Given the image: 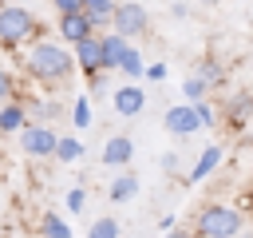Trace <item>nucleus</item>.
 Here are the masks:
<instances>
[{
  "label": "nucleus",
  "mask_w": 253,
  "mask_h": 238,
  "mask_svg": "<svg viewBox=\"0 0 253 238\" xmlns=\"http://www.w3.org/2000/svg\"><path fill=\"white\" fill-rule=\"evenodd\" d=\"M24 67L36 83H67L71 71H75V56L71 48L63 44H51V40H36L24 56Z\"/></svg>",
  "instance_id": "nucleus-1"
},
{
  "label": "nucleus",
  "mask_w": 253,
  "mask_h": 238,
  "mask_svg": "<svg viewBox=\"0 0 253 238\" xmlns=\"http://www.w3.org/2000/svg\"><path fill=\"white\" fill-rule=\"evenodd\" d=\"M190 230L198 238H237L245 230V210L233 206V202H206L194 214V226Z\"/></svg>",
  "instance_id": "nucleus-2"
},
{
  "label": "nucleus",
  "mask_w": 253,
  "mask_h": 238,
  "mask_svg": "<svg viewBox=\"0 0 253 238\" xmlns=\"http://www.w3.org/2000/svg\"><path fill=\"white\" fill-rule=\"evenodd\" d=\"M43 32V24L36 20V12H28L24 4H0V48L8 52H20L28 44H36Z\"/></svg>",
  "instance_id": "nucleus-3"
},
{
  "label": "nucleus",
  "mask_w": 253,
  "mask_h": 238,
  "mask_svg": "<svg viewBox=\"0 0 253 238\" xmlns=\"http://www.w3.org/2000/svg\"><path fill=\"white\" fill-rule=\"evenodd\" d=\"M55 147H59V135L47 123H28L20 131V151L28 159H55Z\"/></svg>",
  "instance_id": "nucleus-4"
},
{
  "label": "nucleus",
  "mask_w": 253,
  "mask_h": 238,
  "mask_svg": "<svg viewBox=\"0 0 253 238\" xmlns=\"http://www.w3.org/2000/svg\"><path fill=\"white\" fill-rule=\"evenodd\" d=\"M146 28H150V16H146V8L134 4V0H123V4L115 8V16H111V32L123 36V40L146 36Z\"/></svg>",
  "instance_id": "nucleus-5"
},
{
  "label": "nucleus",
  "mask_w": 253,
  "mask_h": 238,
  "mask_svg": "<svg viewBox=\"0 0 253 238\" xmlns=\"http://www.w3.org/2000/svg\"><path fill=\"white\" fill-rule=\"evenodd\" d=\"M71 56H75V67H79V75H83L87 83L103 75V44H99V36L83 40L79 48H71Z\"/></svg>",
  "instance_id": "nucleus-6"
},
{
  "label": "nucleus",
  "mask_w": 253,
  "mask_h": 238,
  "mask_svg": "<svg viewBox=\"0 0 253 238\" xmlns=\"http://www.w3.org/2000/svg\"><path fill=\"white\" fill-rule=\"evenodd\" d=\"M162 127H166L170 135H178V139H190L194 131H202L194 103H178V107H166V115H162Z\"/></svg>",
  "instance_id": "nucleus-7"
},
{
  "label": "nucleus",
  "mask_w": 253,
  "mask_h": 238,
  "mask_svg": "<svg viewBox=\"0 0 253 238\" xmlns=\"http://www.w3.org/2000/svg\"><path fill=\"white\" fill-rule=\"evenodd\" d=\"M111 107H115V115L134 119V115H142V107H146V91H142L138 83H123V87L111 91Z\"/></svg>",
  "instance_id": "nucleus-8"
},
{
  "label": "nucleus",
  "mask_w": 253,
  "mask_h": 238,
  "mask_svg": "<svg viewBox=\"0 0 253 238\" xmlns=\"http://www.w3.org/2000/svg\"><path fill=\"white\" fill-rule=\"evenodd\" d=\"M55 28H59V40H63V44H71V48H79V44H83V40H91V36H99V32H95V24H91L83 12L59 16V20H55Z\"/></svg>",
  "instance_id": "nucleus-9"
},
{
  "label": "nucleus",
  "mask_w": 253,
  "mask_h": 238,
  "mask_svg": "<svg viewBox=\"0 0 253 238\" xmlns=\"http://www.w3.org/2000/svg\"><path fill=\"white\" fill-rule=\"evenodd\" d=\"M221 119H225L233 131H241V127L253 119V91H237V95H229L225 107H221Z\"/></svg>",
  "instance_id": "nucleus-10"
},
{
  "label": "nucleus",
  "mask_w": 253,
  "mask_h": 238,
  "mask_svg": "<svg viewBox=\"0 0 253 238\" xmlns=\"http://www.w3.org/2000/svg\"><path fill=\"white\" fill-rule=\"evenodd\" d=\"M99 44H103V71H119L123 60H126V52L134 48L130 40H123V36H115V32H103Z\"/></svg>",
  "instance_id": "nucleus-11"
},
{
  "label": "nucleus",
  "mask_w": 253,
  "mask_h": 238,
  "mask_svg": "<svg viewBox=\"0 0 253 238\" xmlns=\"http://www.w3.org/2000/svg\"><path fill=\"white\" fill-rule=\"evenodd\" d=\"M221 159H225V151H221L217 143H210V147L198 155V163L186 171V182H190V186H194V182H206V178H210V175L221 167Z\"/></svg>",
  "instance_id": "nucleus-12"
},
{
  "label": "nucleus",
  "mask_w": 253,
  "mask_h": 238,
  "mask_svg": "<svg viewBox=\"0 0 253 238\" xmlns=\"http://www.w3.org/2000/svg\"><path fill=\"white\" fill-rule=\"evenodd\" d=\"M130 159H134V139L130 135H111L103 143V163L107 167H126Z\"/></svg>",
  "instance_id": "nucleus-13"
},
{
  "label": "nucleus",
  "mask_w": 253,
  "mask_h": 238,
  "mask_svg": "<svg viewBox=\"0 0 253 238\" xmlns=\"http://www.w3.org/2000/svg\"><path fill=\"white\" fill-rule=\"evenodd\" d=\"M24 127H28V107H24L20 99L4 103V107H0V135H20Z\"/></svg>",
  "instance_id": "nucleus-14"
},
{
  "label": "nucleus",
  "mask_w": 253,
  "mask_h": 238,
  "mask_svg": "<svg viewBox=\"0 0 253 238\" xmlns=\"http://www.w3.org/2000/svg\"><path fill=\"white\" fill-rule=\"evenodd\" d=\"M115 8H119V0H83V16L95 24V32H99V28H111Z\"/></svg>",
  "instance_id": "nucleus-15"
},
{
  "label": "nucleus",
  "mask_w": 253,
  "mask_h": 238,
  "mask_svg": "<svg viewBox=\"0 0 253 238\" xmlns=\"http://www.w3.org/2000/svg\"><path fill=\"white\" fill-rule=\"evenodd\" d=\"M75 230H71V222L63 218V214H55V210H43L40 214V238H71Z\"/></svg>",
  "instance_id": "nucleus-16"
},
{
  "label": "nucleus",
  "mask_w": 253,
  "mask_h": 238,
  "mask_svg": "<svg viewBox=\"0 0 253 238\" xmlns=\"http://www.w3.org/2000/svg\"><path fill=\"white\" fill-rule=\"evenodd\" d=\"M134 194H138V178H134L130 171H123V175L107 186V198H111V202H130Z\"/></svg>",
  "instance_id": "nucleus-17"
},
{
  "label": "nucleus",
  "mask_w": 253,
  "mask_h": 238,
  "mask_svg": "<svg viewBox=\"0 0 253 238\" xmlns=\"http://www.w3.org/2000/svg\"><path fill=\"white\" fill-rule=\"evenodd\" d=\"M123 75H126V83H138L142 75H146V63H142V52L138 48H130L126 52V60H123V67H119Z\"/></svg>",
  "instance_id": "nucleus-18"
},
{
  "label": "nucleus",
  "mask_w": 253,
  "mask_h": 238,
  "mask_svg": "<svg viewBox=\"0 0 253 238\" xmlns=\"http://www.w3.org/2000/svg\"><path fill=\"white\" fill-rule=\"evenodd\" d=\"M55 159H59V163H75V159H83V139H75V135H59Z\"/></svg>",
  "instance_id": "nucleus-19"
},
{
  "label": "nucleus",
  "mask_w": 253,
  "mask_h": 238,
  "mask_svg": "<svg viewBox=\"0 0 253 238\" xmlns=\"http://www.w3.org/2000/svg\"><path fill=\"white\" fill-rule=\"evenodd\" d=\"M182 95H186V103H202V99L210 95V83H206L202 75H186V79H182Z\"/></svg>",
  "instance_id": "nucleus-20"
},
{
  "label": "nucleus",
  "mask_w": 253,
  "mask_h": 238,
  "mask_svg": "<svg viewBox=\"0 0 253 238\" xmlns=\"http://www.w3.org/2000/svg\"><path fill=\"white\" fill-rule=\"evenodd\" d=\"M119 234H123V226H119V218H111V214L95 218L91 230H87V238H119Z\"/></svg>",
  "instance_id": "nucleus-21"
},
{
  "label": "nucleus",
  "mask_w": 253,
  "mask_h": 238,
  "mask_svg": "<svg viewBox=\"0 0 253 238\" xmlns=\"http://www.w3.org/2000/svg\"><path fill=\"white\" fill-rule=\"evenodd\" d=\"M71 123H75L79 131L91 127V99H87V95H79V99L71 103Z\"/></svg>",
  "instance_id": "nucleus-22"
},
{
  "label": "nucleus",
  "mask_w": 253,
  "mask_h": 238,
  "mask_svg": "<svg viewBox=\"0 0 253 238\" xmlns=\"http://www.w3.org/2000/svg\"><path fill=\"white\" fill-rule=\"evenodd\" d=\"M16 91H20V87H16V75L0 67V107H4V103H12V99H16Z\"/></svg>",
  "instance_id": "nucleus-23"
},
{
  "label": "nucleus",
  "mask_w": 253,
  "mask_h": 238,
  "mask_svg": "<svg viewBox=\"0 0 253 238\" xmlns=\"http://www.w3.org/2000/svg\"><path fill=\"white\" fill-rule=\"evenodd\" d=\"M194 75H202L210 87H217V83H221V63H217V60H206V63H202Z\"/></svg>",
  "instance_id": "nucleus-24"
},
{
  "label": "nucleus",
  "mask_w": 253,
  "mask_h": 238,
  "mask_svg": "<svg viewBox=\"0 0 253 238\" xmlns=\"http://www.w3.org/2000/svg\"><path fill=\"white\" fill-rule=\"evenodd\" d=\"M28 111H36V115H40V119H43V123H47V119H55V115H59V111H63V107H59V103H55V99H40V103H32V107H28Z\"/></svg>",
  "instance_id": "nucleus-25"
},
{
  "label": "nucleus",
  "mask_w": 253,
  "mask_h": 238,
  "mask_svg": "<svg viewBox=\"0 0 253 238\" xmlns=\"http://www.w3.org/2000/svg\"><path fill=\"white\" fill-rule=\"evenodd\" d=\"M194 111H198V123H202V127H217V111H213V103H210V99L194 103Z\"/></svg>",
  "instance_id": "nucleus-26"
},
{
  "label": "nucleus",
  "mask_w": 253,
  "mask_h": 238,
  "mask_svg": "<svg viewBox=\"0 0 253 238\" xmlns=\"http://www.w3.org/2000/svg\"><path fill=\"white\" fill-rule=\"evenodd\" d=\"M63 206H67L71 214H79V210L87 206V190H83V186H71V190H67V198H63Z\"/></svg>",
  "instance_id": "nucleus-27"
},
{
  "label": "nucleus",
  "mask_w": 253,
  "mask_h": 238,
  "mask_svg": "<svg viewBox=\"0 0 253 238\" xmlns=\"http://www.w3.org/2000/svg\"><path fill=\"white\" fill-rule=\"evenodd\" d=\"M51 8L59 16H71V12H83V0H51Z\"/></svg>",
  "instance_id": "nucleus-28"
},
{
  "label": "nucleus",
  "mask_w": 253,
  "mask_h": 238,
  "mask_svg": "<svg viewBox=\"0 0 253 238\" xmlns=\"http://www.w3.org/2000/svg\"><path fill=\"white\" fill-rule=\"evenodd\" d=\"M142 79H150V83H162V79H166V63H162V60H158V63H146V75H142Z\"/></svg>",
  "instance_id": "nucleus-29"
},
{
  "label": "nucleus",
  "mask_w": 253,
  "mask_h": 238,
  "mask_svg": "<svg viewBox=\"0 0 253 238\" xmlns=\"http://www.w3.org/2000/svg\"><path fill=\"white\" fill-rule=\"evenodd\" d=\"M162 171H170V175L178 171V155H174V151H170V155H162Z\"/></svg>",
  "instance_id": "nucleus-30"
},
{
  "label": "nucleus",
  "mask_w": 253,
  "mask_h": 238,
  "mask_svg": "<svg viewBox=\"0 0 253 238\" xmlns=\"http://www.w3.org/2000/svg\"><path fill=\"white\" fill-rule=\"evenodd\" d=\"M162 238H198V234H194V230H182V226H174V230H166Z\"/></svg>",
  "instance_id": "nucleus-31"
},
{
  "label": "nucleus",
  "mask_w": 253,
  "mask_h": 238,
  "mask_svg": "<svg viewBox=\"0 0 253 238\" xmlns=\"http://www.w3.org/2000/svg\"><path fill=\"white\" fill-rule=\"evenodd\" d=\"M237 238H253V226H245V230H241V234H237Z\"/></svg>",
  "instance_id": "nucleus-32"
},
{
  "label": "nucleus",
  "mask_w": 253,
  "mask_h": 238,
  "mask_svg": "<svg viewBox=\"0 0 253 238\" xmlns=\"http://www.w3.org/2000/svg\"><path fill=\"white\" fill-rule=\"evenodd\" d=\"M198 4H221V0H198Z\"/></svg>",
  "instance_id": "nucleus-33"
}]
</instances>
